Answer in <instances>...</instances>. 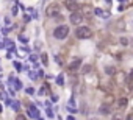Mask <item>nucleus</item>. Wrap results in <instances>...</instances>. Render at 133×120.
Returning a JSON list of instances; mask_svg holds the SVG:
<instances>
[{
  "label": "nucleus",
  "mask_w": 133,
  "mask_h": 120,
  "mask_svg": "<svg viewBox=\"0 0 133 120\" xmlns=\"http://www.w3.org/2000/svg\"><path fill=\"white\" fill-rule=\"evenodd\" d=\"M46 14H47V17H58L61 14V6L58 3H52V5L47 6Z\"/></svg>",
  "instance_id": "f257e3e1"
},
{
  "label": "nucleus",
  "mask_w": 133,
  "mask_h": 120,
  "mask_svg": "<svg viewBox=\"0 0 133 120\" xmlns=\"http://www.w3.org/2000/svg\"><path fill=\"white\" fill-rule=\"evenodd\" d=\"M67 34H69V27L67 25H60L53 30V36L56 39H64V37H67Z\"/></svg>",
  "instance_id": "f03ea898"
},
{
  "label": "nucleus",
  "mask_w": 133,
  "mask_h": 120,
  "mask_svg": "<svg viewBox=\"0 0 133 120\" xmlns=\"http://www.w3.org/2000/svg\"><path fill=\"white\" fill-rule=\"evenodd\" d=\"M91 34H92V31L88 27H77V30H75V36L78 39H88V37H91Z\"/></svg>",
  "instance_id": "7ed1b4c3"
},
{
  "label": "nucleus",
  "mask_w": 133,
  "mask_h": 120,
  "mask_svg": "<svg viewBox=\"0 0 133 120\" xmlns=\"http://www.w3.org/2000/svg\"><path fill=\"white\" fill-rule=\"evenodd\" d=\"M70 24H74V25H77V27H80V24L83 22V14L80 13V11H74L72 14H70Z\"/></svg>",
  "instance_id": "20e7f679"
},
{
  "label": "nucleus",
  "mask_w": 133,
  "mask_h": 120,
  "mask_svg": "<svg viewBox=\"0 0 133 120\" xmlns=\"http://www.w3.org/2000/svg\"><path fill=\"white\" fill-rule=\"evenodd\" d=\"M64 8H67L69 11H78V3L77 0H64Z\"/></svg>",
  "instance_id": "39448f33"
},
{
  "label": "nucleus",
  "mask_w": 133,
  "mask_h": 120,
  "mask_svg": "<svg viewBox=\"0 0 133 120\" xmlns=\"http://www.w3.org/2000/svg\"><path fill=\"white\" fill-rule=\"evenodd\" d=\"M80 66H82V59H80V58H78V59H74V61L69 64V72H72V73L77 72V70L80 69Z\"/></svg>",
  "instance_id": "423d86ee"
},
{
  "label": "nucleus",
  "mask_w": 133,
  "mask_h": 120,
  "mask_svg": "<svg viewBox=\"0 0 133 120\" xmlns=\"http://www.w3.org/2000/svg\"><path fill=\"white\" fill-rule=\"evenodd\" d=\"M27 109H28L30 117H33V118H39V111H38L33 105H28V106H27Z\"/></svg>",
  "instance_id": "0eeeda50"
},
{
  "label": "nucleus",
  "mask_w": 133,
  "mask_h": 120,
  "mask_svg": "<svg viewBox=\"0 0 133 120\" xmlns=\"http://www.w3.org/2000/svg\"><path fill=\"white\" fill-rule=\"evenodd\" d=\"M127 105H128V100H127L125 97H122V98L118 100V108H119V109H124Z\"/></svg>",
  "instance_id": "6e6552de"
},
{
  "label": "nucleus",
  "mask_w": 133,
  "mask_h": 120,
  "mask_svg": "<svg viewBox=\"0 0 133 120\" xmlns=\"http://www.w3.org/2000/svg\"><path fill=\"white\" fill-rule=\"evenodd\" d=\"M116 27H118V30H116V31H124V30H125V27H124V22H121V21L116 24Z\"/></svg>",
  "instance_id": "1a4fd4ad"
},
{
  "label": "nucleus",
  "mask_w": 133,
  "mask_h": 120,
  "mask_svg": "<svg viewBox=\"0 0 133 120\" xmlns=\"http://www.w3.org/2000/svg\"><path fill=\"white\" fill-rule=\"evenodd\" d=\"M100 112H103V114H108V112H110V106H108V105H103V106H100Z\"/></svg>",
  "instance_id": "9d476101"
},
{
  "label": "nucleus",
  "mask_w": 133,
  "mask_h": 120,
  "mask_svg": "<svg viewBox=\"0 0 133 120\" xmlns=\"http://www.w3.org/2000/svg\"><path fill=\"white\" fill-rule=\"evenodd\" d=\"M41 59H42L44 66H47V64H49V58H47V55H46V53H42V55H41Z\"/></svg>",
  "instance_id": "9b49d317"
},
{
  "label": "nucleus",
  "mask_w": 133,
  "mask_h": 120,
  "mask_svg": "<svg viewBox=\"0 0 133 120\" xmlns=\"http://www.w3.org/2000/svg\"><path fill=\"white\" fill-rule=\"evenodd\" d=\"M91 70H92V66H91V64H86L82 72H83V73H88V72H91Z\"/></svg>",
  "instance_id": "f8f14e48"
},
{
  "label": "nucleus",
  "mask_w": 133,
  "mask_h": 120,
  "mask_svg": "<svg viewBox=\"0 0 133 120\" xmlns=\"http://www.w3.org/2000/svg\"><path fill=\"white\" fill-rule=\"evenodd\" d=\"M27 94H28V95H33V94H34V89H33V87H27Z\"/></svg>",
  "instance_id": "ddd939ff"
},
{
  "label": "nucleus",
  "mask_w": 133,
  "mask_h": 120,
  "mask_svg": "<svg viewBox=\"0 0 133 120\" xmlns=\"http://www.w3.org/2000/svg\"><path fill=\"white\" fill-rule=\"evenodd\" d=\"M121 44H122V45H128V39L122 37V39H121Z\"/></svg>",
  "instance_id": "4468645a"
},
{
  "label": "nucleus",
  "mask_w": 133,
  "mask_h": 120,
  "mask_svg": "<svg viewBox=\"0 0 133 120\" xmlns=\"http://www.w3.org/2000/svg\"><path fill=\"white\" fill-rule=\"evenodd\" d=\"M14 86H16V89H21V83H19L16 78H14Z\"/></svg>",
  "instance_id": "2eb2a0df"
},
{
  "label": "nucleus",
  "mask_w": 133,
  "mask_h": 120,
  "mask_svg": "<svg viewBox=\"0 0 133 120\" xmlns=\"http://www.w3.org/2000/svg\"><path fill=\"white\" fill-rule=\"evenodd\" d=\"M16 120H27V118H25V115H22V114H19V115L16 117Z\"/></svg>",
  "instance_id": "dca6fc26"
},
{
  "label": "nucleus",
  "mask_w": 133,
  "mask_h": 120,
  "mask_svg": "<svg viewBox=\"0 0 133 120\" xmlns=\"http://www.w3.org/2000/svg\"><path fill=\"white\" fill-rule=\"evenodd\" d=\"M13 108H14L16 111H19V102H14V103H13Z\"/></svg>",
  "instance_id": "f3484780"
},
{
  "label": "nucleus",
  "mask_w": 133,
  "mask_h": 120,
  "mask_svg": "<svg viewBox=\"0 0 133 120\" xmlns=\"http://www.w3.org/2000/svg\"><path fill=\"white\" fill-rule=\"evenodd\" d=\"M128 87L133 91V79H130V81H128Z\"/></svg>",
  "instance_id": "a211bd4d"
},
{
  "label": "nucleus",
  "mask_w": 133,
  "mask_h": 120,
  "mask_svg": "<svg viewBox=\"0 0 133 120\" xmlns=\"http://www.w3.org/2000/svg\"><path fill=\"white\" fill-rule=\"evenodd\" d=\"M107 72H108V73H113V72H114V70H113V69H111V67L108 66V67H107ZM114 73H116V72H114Z\"/></svg>",
  "instance_id": "6ab92c4d"
},
{
  "label": "nucleus",
  "mask_w": 133,
  "mask_h": 120,
  "mask_svg": "<svg viewBox=\"0 0 133 120\" xmlns=\"http://www.w3.org/2000/svg\"><path fill=\"white\" fill-rule=\"evenodd\" d=\"M128 79H133V69H131L130 73H128Z\"/></svg>",
  "instance_id": "aec40b11"
},
{
  "label": "nucleus",
  "mask_w": 133,
  "mask_h": 120,
  "mask_svg": "<svg viewBox=\"0 0 133 120\" xmlns=\"http://www.w3.org/2000/svg\"><path fill=\"white\" fill-rule=\"evenodd\" d=\"M64 81H63V76H58V84H63Z\"/></svg>",
  "instance_id": "412c9836"
},
{
  "label": "nucleus",
  "mask_w": 133,
  "mask_h": 120,
  "mask_svg": "<svg viewBox=\"0 0 133 120\" xmlns=\"http://www.w3.org/2000/svg\"><path fill=\"white\" fill-rule=\"evenodd\" d=\"M67 120H74V117H72V115H70V117H67Z\"/></svg>",
  "instance_id": "4be33fe9"
}]
</instances>
